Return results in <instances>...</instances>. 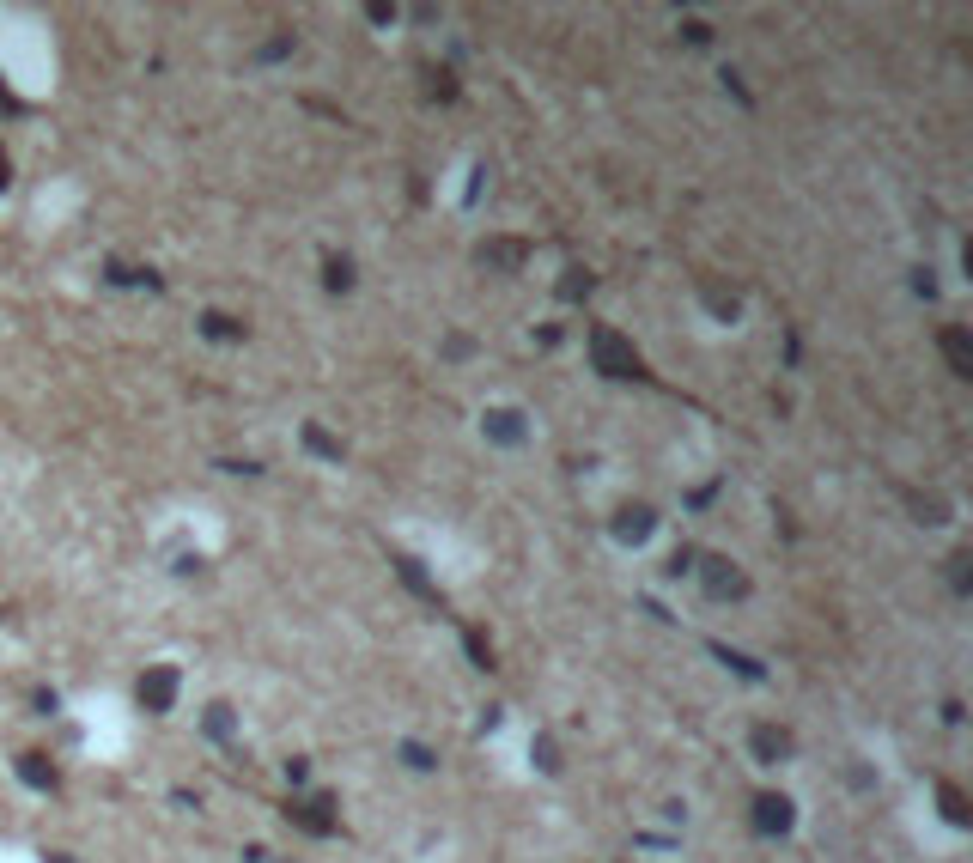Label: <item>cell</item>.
Returning <instances> with one entry per match:
<instances>
[{"instance_id":"obj_1","label":"cell","mask_w":973,"mask_h":863,"mask_svg":"<svg viewBox=\"0 0 973 863\" xmlns=\"http://www.w3.org/2000/svg\"><path fill=\"white\" fill-rule=\"evenodd\" d=\"M590 365L603 371V377H639L645 371L639 353H633V341L615 335V329H590Z\"/></svg>"},{"instance_id":"obj_2","label":"cell","mask_w":973,"mask_h":863,"mask_svg":"<svg viewBox=\"0 0 973 863\" xmlns=\"http://www.w3.org/2000/svg\"><path fill=\"white\" fill-rule=\"evenodd\" d=\"M134 693H140V705H146V712H171V699H177V669H171V663L146 669Z\"/></svg>"},{"instance_id":"obj_3","label":"cell","mask_w":973,"mask_h":863,"mask_svg":"<svg viewBox=\"0 0 973 863\" xmlns=\"http://www.w3.org/2000/svg\"><path fill=\"white\" fill-rule=\"evenodd\" d=\"M329 809H335L329 797H311V803H292V809H286V821H292V827H305V833H317V839H323V833H335V815H329Z\"/></svg>"},{"instance_id":"obj_4","label":"cell","mask_w":973,"mask_h":863,"mask_svg":"<svg viewBox=\"0 0 973 863\" xmlns=\"http://www.w3.org/2000/svg\"><path fill=\"white\" fill-rule=\"evenodd\" d=\"M700 578H706V590H712L718 602H724V596H742V590H748V578H742V572H736L730 560H718V554H712V560L700 566Z\"/></svg>"},{"instance_id":"obj_5","label":"cell","mask_w":973,"mask_h":863,"mask_svg":"<svg viewBox=\"0 0 973 863\" xmlns=\"http://www.w3.org/2000/svg\"><path fill=\"white\" fill-rule=\"evenodd\" d=\"M755 827L761 833H785L791 827V803L785 797H755Z\"/></svg>"},{"instance_id":"obj_6","label":"cell","mask_w":973,"mask_h":863,"mask_svg":"<svg viewBox=\"0 0 973 863\" xmlns=\"http://www.w3.org/2000/svg\"><path fill=\"white\" fill-rule=\"evenodd\" d=\"M943 359H949V371H955V377H973V347H967V335H961V329H943Z\"/></svg>"},{"instance_id":"obj_7","label":"cell","mask_w":973,"mask_h":863,"mask_svg":"<svg viewBox=\"0 0 973 863\" xmlns=\"http://www.w3.org/2000/svg\"><path fill=\"white\" fill-rule=\"evenodd\" d=\"M755 754H761V766H779V760L791 754V736L773 730V724H761V730H755Z\"/></svg>"},{"instance_id":"obj_8","label":"cell","mask_w":973,"mask_h":863,"mask_svg":"<svg viewBox=\"0 0 973 863\" xmlns=\"http://www.w3.org/2000/svg\"><path fill=\"white\" fill-rule=\"evenodd\" d=\"M19 778L31 784V791H55V766L43 754H19Z\"/></svg>"},{"instance_id":"obj_9","label":"cell","mask_w":973,"mask_h":863,"mask_svg":"<svg viewBox=\"0 0 973 863\" xmlns=\"http://www.w3.org/2000/svg\"><path fill=\"white\" fill-rule=\"evenodd\" d=\"M615 535H621V541H645V535H651V511H645V505H627L621 523H615Z\"/></svg>"},{"instance_id":"obj_10","label":"cell","mask_w":973,"mask_h":863,"mask_svg":"<svg viewBox=\"0 0 973 863\" xmlns=\"http://www.w3.org/2000/svg\"><path fill=\"white\" fill-rule=\"evenodd\" d=\"M487 432H493V438H505V444H517V438H523V426H517V414H511V408H493V414H487Z\"/></svg>"},{"instance_id":"obj_11","label":"cell","mask_w":973,"mask_h":863,"mask_svg":"<svg viewBox=\"0 0 973 863\" xmlns=\"http://www.w3.org/2000/svg\"><path fill=\"white\" fill-rule=\"evenodd\" d=\"M396 566H402V584H408V590H420L426 602H438V584H426V572H420V560H396Z\"/></svg>"},{"instance_id":"obj_12","label":"cell","mask_w":973,"mask_h":863,"mask_svg":"<svg viewBox=\"0 0 973 863\" xmlns=\"http://www.w3.org/2000/svg\"><path fill=\"white\" fill-rule=\"evenodd\" d=\"M481 262H493V268H517V262H523V244H487Z\"/></svg>"},{"instance_id":"obj_13","label":"cell","mask_w":973,"mask_h":863,"mask_svg":"<svg viewBox=\"0 0 973 863\" xmlns=\"http://www.w3.org/2000/svg\"><path fill=\"white\" fill-rule=\"evenodd\" d=\"M937 797H943V815H949L955 827H967V797L955 791V784H943V791H937Z\"/></svg>"},{"instance_id":"obj_14","label":"cell","mask_w":973,"mask_h":863,"mask_svg":"<svg viewBox=\"0 0 973 863\" xmlns=\"http://www.w3.org/2000/svg\"><path fill=\"white\" fill-rule=\"evenodd\" d=\"M207 736H219V742L232 736V705H207Z\"/></svg>"},{"instance_id":"obj_15","label":"cell","mask_w":973,"mask_h":863,"mask_svg":"<svg viewBox=\"0 0 973 863\" xmlns=\"http://www.w3.org/2000/svg\"><path fill=\"white\" fill-rule=\"evenodd\" d=\"M560 292H566V298H584V292H590V274H584V268H566Z\"/></svg>"},{"instance_id":"obj_16","label":"cell","mask_w":973,"mask_h":863,"mask_svg":"<svg viewBox=\"0 0 973 863\" xmlns=\"http://www.w3.org/2000/svg\"><path fill=\"white\" fill-rule=\"evenodd\" d=\"M323 274H329V292H347V286H353V268H347V262H329Z\"/></svg>"},{"instance_id":"obj_17","label":"cell","mask_w":973,"mask_h":863,"mask_svg":"<svg viewBox=\"0 0 973 863\" xmlns=\"http://www.w3.org/2000/svg\"><path fill=\"white\" fill-rule=\"evenodd\" d=\"M305 444H311V450H317V456H341V444H335V438H329V432H317V426H311V432H305Z\"/></svg>"},{"instance_id":"obj_18","label":"cell","mask_w":973,"mask_h":863,"mask_svg":"<svg viewBox=\"0 0 973 863\" xmlns=\"http://www.w3.org/2000/svg\"><path fill=\"white\" fill-rule=\"evenodd\" d=\"M201 323H207V335H213V341H232V335H238V329H232V317H219V310H213V317H201Z\"/></svg>"},{"instance_id":"obj_19","label":"cell","mask_w":973,"mask_h":863,"mask_svg":"<svg viewBox=\"0 0 973 863\" xmlns=\"http://www.w3.org/2000/svg\"><path fill=\"white\" fill-rule=\"evenodd\" d=\"M949 584L967 596V554H955V560H949Z\"/></svg>"},{"instance_id":"obj_20","label":"cell","mask_w":973,"mask_h":863,"mask_svg":"<svg viewBox=\"0 0 973 863\" xmlns=\"http://www.w3.org/2000/svg\"><path fill=\"white\" fill-rule=\"evenodd\" d=\"M402 754H408V766H420V772H426V766H432V754H426V748H420V742H408V748H402Z\"/></svg>"},{"instance_id":"obj_21","label":"cell","mask_w":973,"mask_h":863,"mask_svg":"<svg viewBox=\"0 0 973 863\" xmlns=\"http://www.w3.org/2000/svg\"><path fill=\"white\" fill-rule=\"evenodd\" d=\"M7 177H13V165H7V152H0V189H7Z\"/></svg>"},{"instance_id":"obj_22","label":"cell","mask_w":973,"mask_h":863,"mask_svg":"<svg viewBox=\"0 0 973 863\" xmlns=\"http://www.w3.org/2000/svg\"><path fill=\"white\" fill-rule=\"evenodd\" d=\"M49 863H73V857H49Z\"/></svg>"}]
</instances>
